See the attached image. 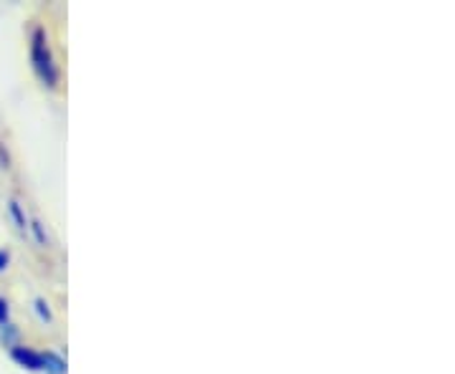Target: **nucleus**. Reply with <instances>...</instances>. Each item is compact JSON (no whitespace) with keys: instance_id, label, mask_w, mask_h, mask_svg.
Returning <instances> with one entry per match:
<instances>
[{"instance_id":"nucleus-1","label":"nucleus","mask_w":455,"mask_h":374,"mask_svg":"<svg viewBox=\"0 0 455 374\" xmlns=\"http://www.w3.org/2000/svg\"><path fill=\"white\" fill-rule=\"evenodd\" d=\"M31 66L33 74L38 76V82L44 84L46 89H56L59 86L61 71H59V64L53 59L46 28H41V26H36L31 31Z\"/></svg>"},{"instance_id":"nucleus-2","label":"nucleus","mask_w":455,"mask_h":374,"mask_svg":"<svg viewBox=\"0 0 455 374\" xmlns=\"http://www.w3.org/2000/svg\"><path fill=\"white\" fill-rule=\"evenodd\" d=\"M11 359L16 362L18 367H23L28 372H44V352H38V349L18 344V346L11 349Z\"/></svg>"},{"instance_id":"nucleus-3","label":"nucleus","mask_w":455,"mask_h":374,"mask_svg":"<svg viewBox=\"0 0 455 374\" xmlns=\"http://www.w3.org/2000/svg\"><path fill=\"white\" fill-rule=\"evenodd\" d=\"M44 372L46 374H66L68 367H66V359L56 352H44Z\"/></svg>"},{"instance_id":"nucleus-4","label":"nucleus","mask_w":455,"mask_h":374,"mask_svg":"<svg viewBox=\"0 0 455 374\" xmlns=\"http://www.w3.org/2000/svg\"><path fill=\"white\" fill-rule=\"evenodd\" d=\"M8 212H11V218H13V223H16L18 233H28V218H26V212H23V205L18 203V200H11L8 203Z\"/></svg>"},{"instance_id":"nucleus-5","label":"nucleus","mask_w":455,"mask_h":374,"mask_svg":"<svg viewBox=\"0 0 455 374\" xmlns=\"http://www.w3.org/2000/svg\"><path fill=\"white\" fill-rule=\"evenodd\" d=\"M0 344L3 346H8V349H13L20 344V334H18V329L13 322H8V324L0 326Z\"/></svg>"},{"instance_id":"nucleus-6","label":"nucleus","mask_w":455,"mask_h":374,"mask_svg":"<svg viewBox=\"0 0 455 374\" xmlns=\"http://www.w3.org/2000/svg\"><path fill=\"white\" fill-rule=\"evenodd\" d=\"M28 230L33 233V241L41 245V248H46V245H49V235H46V228H44V223H41V220H36V218L28 220Z\"/></svg>"},{"instance_id":"nucleus-7","label":"nucleus","mask_w":455,"mask_h":374,"mask_svg":"<svg viewBox=\"0 0 455 374\" xmlns=\"http://www.w3.org/2000/svg\"><path fill=\"white\" fill-rule=\"evenodd\" d=\"M33 311H36V316H38L44 324H51V322H53V314H51L46 298H36V301H33Z\"/></svg>"},{"instance_id":"nucleus-8","label":"nucleus","mask_w":455,"mask_h":374,"mask_svg":"<svg viewBox=\"0 0 455 374\" xmlns=\"http://www.w3.org/2000/svg\"><path fill=\"white\" fill-rule=\"evenodd\" d=\"M11 322V306H8V301L0 296V326L8 324Z\"/></svg>"},{"instance_id":"nucleus-9","label":"nucleus","mask_w":455,"mask_h":374,"mask_svg":"<svg viewBox=\"0 0 455 374\" xmlns=\"http://www.w3.org/2000/svg\"><path fill=\"white\" fill-rule=\"evenodd\" d=\"M11 266V251L8 248H0V274Z\"/></svg>"},{"instance_id":"nucleus-10","label":"nucleus","mask_w":455,"mask_h":374,"mask_svg":"<svg viewBox=\"0 0 455 374\" xmlns=\"http://www.w3.org/2000/svg\"><path fill=\"white\" fill-rule=\"evenodd\" d=\"M0 167H3V170H8V167H11V155H8V149H5L3 145H0Z\"/></svg>"}]
</instances>
